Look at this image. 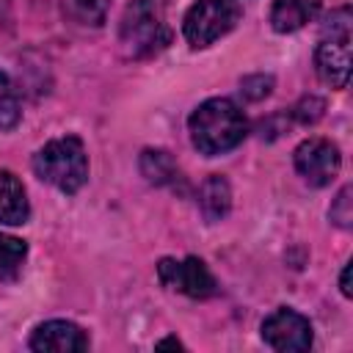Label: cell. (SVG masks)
<instances>
[{"instance_id":"obj_1","label":"cell","mask_w":353,"mask_h":353,"mask_svg":"<svg viewBox=\"0 0 353 353\" xmlns=\"http://www.w3.org/2000/svg\"><path fill=\"white\" fill-rule=\"evenodd\" d=\"M188 130H190V141L193 146L207 154H223L229 149H234L237 143H243L245 132H248V121L245 113L226 97H215L201 102L190 119H188Z\"/></svg>"},{"instance_id":"obj_2","label":"cell","mask_w":353,"mask_h":353,"mask_svg":"<svg viewBox=\"0 0 353 353\" xmlns=\"http://www.w3.org/2000/svg\"><path fill=\"white\" fill-rule=\"evenodd\" d=\"M33 171L41 182L58 188L61 193H77L88 179L85 146L77 135H63L44 143L33 154Z\"/></svg>"},{"instance_id":"obj_3","label":"cell","mask_w":353,"mask_h":353,"mask_svg":"<svg viewBox=\"0 0 353 353\" xmlns=\"http://www.w3.org/2000/svg\"><path fill=\"white\" fill-rule=\"evenodd\" d=\"M240 22V6L234 0H199L188 8L182 30L190 47L201 50L226 36Z\"/></svg>"},{"instance_id":"obj_4","label":"cell","mask_w":353,"mask_h":353,"mask_svg":"<svg viewBox=\"0 0 353 353\" xmlns=\"http://www.w3.org/2000/svg\"><path fill=\"white\" fill-rule=\"evenodd\" d=\"M121 41L135 55H146L168 41V30L157 0H132L127 6L121 19Z\"/></svg>"},{"instance_id":"obj_5","label":"cell","mask_w":353,"mask_h":353,"mask_svg":"<svg viewBox=\"0 0 353 353\" xmlns=\"http://www.w3.org/2000/svg\"><path fill=\"white\" fill-rule=\"evenodd\" d=\"M295 171L312 185V188H325L334 182V176L339 174L342 157L336 143H331L328 138H306L298 143L295 154Z\"/></svg>"},{"instance_id":"obj_6","label":"cell","mask_w":353,"mask_h":353,"mask_svg":"<svg viewBox=\"0 0 353 353\" xmlns=\"http://www.w3.org/2000/svg\"><path fill=\"white\" fill-rule=\"evenodd\" d=\"M157 279L163 287L190 295V298H210L215 292V279L207 270V265L196 256H188L182 262L176 259H160L157 262Z\"/></svg>"},{"instance_id":"obj_7","label":"cell","mask_w":353,"mask_h":353,"mask_svg":"<svg viewBox=\"0 0 353 353\" xmlns=\"http://www.w3.org/2000/svg\"><path fill=\"white\" fill-rule=\"evenodd\" d=\"M262 339L281 353H303L312 347V323L295 309H276L262 323Z\"/></svg>"},{"instance_id":"obj_8","label":"cell","mask_w":353,"mask_h":353,"mask_svg":"<svg viewBox=\"0 0 353 353\" xmlns=\"http://www.w3.org/2000/svg\"><path fill=\"white\" fill-rule=\"evenodd\" d=\"M350 33H323V41L314 52L317 77L331 88H345L350 80Z\"/></svg>"},{"instance_id":"obj_9","label":"cell","mask_w":353,"mask_h":353,"mask_svg":"<svg viewBox=\"0 0 353 353\" xmlns=\"http://www.w3.org/2000/svg\"><path fill=\"white\" fill-rule=\"evenodd\" d=\"M88 347V336L69 320H47L30 336V350L39 353H80Z\"/></svg>"},{"instance_id":"obj_10","label":"cell","mask_w":353,"mask_h":353,"mask_svg":"<svg viewBox=\"0 0 353 353\" xmlns=\"http://www.w3.org/2000/svg\"><path fill=\"white\" fill-rule=\"evenodd\" d=\"M30 218V204L25 185L14 171H0V223L19 226L28 223Z\"/></svg>"},{"instance_id":"obj_11","label":"cell","mask_w":353,"mask_h":353,"mask_svg":"<svg viewBox=\"0 0 353 353\" xmlns=\"http://www.w3.org/2000/svg\"><path fill=\"white\" fill-rule=\"evenodd\" d=\"M320 11V0H273L270 25L276 33H295L312 22Z\"/></svg>"},{"instance_id":"obj_12","label":"cell","mask_w":353,"mask_h":353,"mask_svg":"<svg viewBox=\"0 0 353 353\" xmlns=\"http://www.w3.org/2000/svg\"><path fill=\"white\" fill-rule=\"evenodd\" d=\"M199 207H201V212L210 223L226 218V212L232 207V190H229V182L221 174H212L210 179H204V185L199 190Z\"/></svg>"},{"instance_id":"obj_13","label":"cell","mask_w":353,"mask_h":353,"mask_svg":"<svg viewBox=\"0 0 353 353\" xmlns=\"http://www.w3.org/2000/svg\"><path fill=\"white\" fill-rule=\"evenodd\" d=\"M141 171H143V176H146L149 182H154V185H165V182H174V179L179 176L176 163H174L171 154L163 152V149H146V152L141 154Z\"/></svg>"},{"instance_id":"obj_14","label":"cell","mask_w":353,"mask_h":353,"mask_svg":"<svg viewBox=\"0 0 353 353\" xmlns=\"http://www.w3.org/2000/svg\"><path fill=\"white\" fill-rule=\"evenodd\" d=\"M28 256V245L19 237L0 232V279H14Z\"/></svg>"},{"instance_id":"obj_15","label":"cell","mask_w":353,"mask_h":353,"mask_svg":"<svg viewBox=\"0 0 353 353\" xmlns=\"http://www.w3.org/2000/svg\"><path fill=\"white\" fill-rule=\"evenodd\" d=\"M22 119V108H19V97L17 88L11 83V77L6 72H0V130H14Z\"/></svg>"},{"instance_id":"obj_16","label":"cell","mask_w":353,"mask_h":353,"mask_svg":"<svg viewBox=\"0 0 353 353\" xmlns=\"http://www.w3.org/2000/svg\"><path fill=\"white\" fill-rule=\"evenodd\" d=\"M63 8L83 25H102L105 19V0H63Z\"/></svg>"},{"instance_id":"obj_17","label":"cell","mask_w":353,"mask_h":353,"mask_svg":"<svg viewBox=\"0 0 353 353\" xmlns=\"http://www.w3.org/2000/svg\"><path fill=\"white\" fill-rule=\"evenodd\" d=\"M353 190H350V185H345L339 193H336V199H334V204H331V221L336 223V226H342V229H350V223H353Z\"/></svg>"},{"instance_id":"obj_18","label":"cell","mask_w":353,"mask_h":353,"mask_svg":"<svg viewBox=\"0 0 353 353\" xmlns=\"http://www.w3.org/2000/svg\"><path fill=\"white\" fill-rule=\"evenodd\" d=\"M273 88V77L270 74H248L240 80V94L243 99L248 102H256V99H265Z\"/></svg>"},{"instance_id":"obj_19","label":"cell","mask_w":353,"mask_h":353,"mask_svg":"<svg viewBox=\"0 0 353 353\" xmlns=\"http://www.w3.org/2000/svg\"><path fill=\"white\" fill-rule=\"evenodd\" d=\"M325 110V102L320 97H303L295 108H292V116L301 121V124H314Z\"/></svg>"},{"instance_id":"obj_20","label":"cell","mask_w":353,"mask_h":353,"mask_svg":"<svg viewBox=\"0 0 353 353\" xmlns=\"http://www.w3.org/2000/svg\"><path fill=\"white\" fill-rule=\"evenodd\" d=\"M339 290H342V295H345V298H350V295H353V290H350V262L342 268V276H339Z\"/></svg>"},{"instance_id":"obj_21","label":"cell","mask_w":353,"mask_h":353,"mask_svg":"<svg viewBox=\"0 0 353 353\" xmlns=\"http://www.w3.org/2000/svg\"><path fill=\"white\" fill-rule=\"evenodd\" d=\"M157 347H182V342H179V339H174V336H168V339H160V342H157Z\"/></svg>"}]
</instances>
